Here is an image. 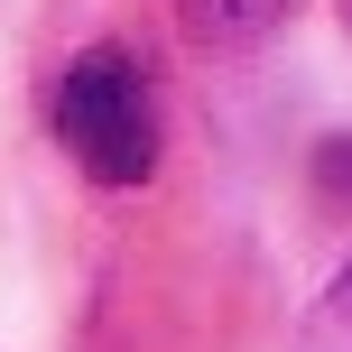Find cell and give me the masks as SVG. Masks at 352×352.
Listing matches in <instances>:
<instances>
[{
  "label": "cell",
  "instance_id": "6da1fadb",
  "mask_svg": "<svg viewBox=\"0 0 352 352\" xmlns=\"http://www.w3.org/2000/svg\"><path fill=\"white\" fill-rule=\"evenodd\" d=\"M56 140L93 186H148L158 176V93H148L140 56L84 47L56 84Z\"/></svg>",
  "mask_w": 352,
  "mask_h": 352
},
{
  "label": "cell",
  "instance_id": "7a4b0ae2",
  "mask_svg": "<svg viewBox=\"0 0 352 352\" xmlns=\"http://www.w3.org/2000/svg\"><path fill=\"white\" fill-rule=\"evenodd\" d=\"M287 10H297V0H186V28H195V47H250V37H269Z\"/></svg>",
  "mask_w": 352,
  "mask_h": 352
},
{
  "label": "cell",
  "instance_id": "3957f363",
  "mask_svg": "<svg viewBox=\"0 0 352 352\" xmlns=\"http://www.w3.org/2000/svg\"><path fill=\"white\" fill-rule=\"evenodd\" d=\"M306 334H316L324 352H352V260H343V278L316 297V316H306Z\"/></svg>",
  "mask_w": 352,
  "mask_h": 352
},
{
  "label": "cell",
  "instance_id": "277c9868",
  "mask_svg": "<svg viewBox=\"0 0 352 352\" xmlns=\"http://www.w3.org/2000/svg\"><path fill=\"white\" fill-rule=\"evenodd\" d=\"M343 28H352V0H343Z\"/></svg>",
  "mask_w": 352,
  "mask_h": 352
}]
</instances>
